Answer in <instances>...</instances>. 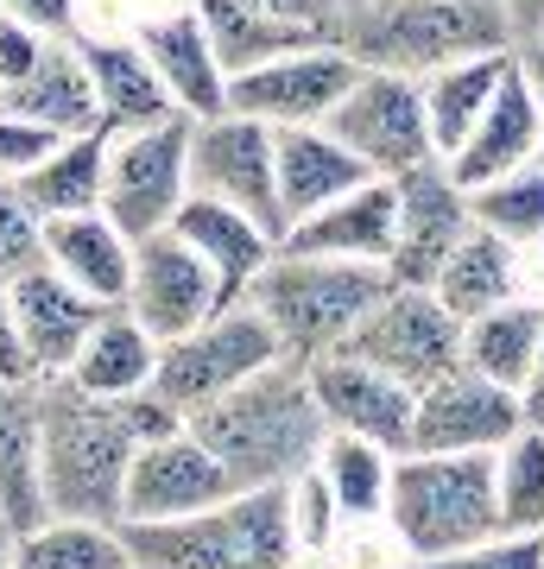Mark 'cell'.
<instances>
[{
    "label": "cell",
    "mask_w": 544,
    "mask_h": 569,
    "mask_svg": "<svg viewBox=\"0 0 544 569\" xmlns=\"http://www.w3.org/2000/svg\"><path fill=\"white\" fill-rule=\"evenodd\" d=\"M386 526L405 557L424 563L475 557L487 531H501L494 449H405L386 488Z\"/></svg>",
    "instance_id": "obj_3"
},
{
    "label": "cell",
    "mask_w": 544,
    "mask_h": 569,
    "mask_svg": "<svg viewBox=\"0 0 544 569\" xmlns=\"http://www.w3.org/2000/svg\"><path fill=\"white\" fill-rule=\"evenodd\" d=\"M184 197H190V114L108 133L101 216L121 228L127 241L171 228V216H178Z\"/></svg>",
    "instance_id": "obj_7"
},
{
    "label": "cell",
    "mask_w": 544,
    "mask_h": 569,
    "mask_svg": "<svg viewBox=\"0 0 544 569\" xmlns=\"http://www.w3.org/2000/svg\"><path fill=\"white\" fill-rule=\"evenodd\" d=\"M13 563H32V569H127L133 557H127L115 519H63V512H44L39 526L20 531Z\"/></svg>",
    "instance_id": "obj_35"
},
{
    "label": "cell",
    "mask_w": 544,
    "mask_h": 569,
    "mask_svg": "<svg viewBox=\"0 0 544 569\" xmlns=\"http://www.w3.org/2000/svg\"><path fill=\"white\" fill-rule=\"evenodd\" d=\"M393 234H399V190L393 178H362L355 190L329 197L323 209L298 216L285 228L291 253H323V260H355V266H386L393 260Z\"/></svg>",
    "instance_id": "obj_18"
},
{
    "label": "cell",
    "mask_w": 544,
    "mask_h": 569,
    "mask_svg": "<svg viewBox=\"0 0 544 569\" xmlns=\"http://www.w3.org/2000/svg\"><path fill=\"white\" fill-rule=\"evenodd\" d=\"M279 355L285 348H279V336H273V323L241 298V305H222L216 317H202L197 329L159 342L152 387L190 411V406H202V399L228 392L235 380H247V373H260V367L279 361Z\"/></svg>",
    "instance_id": "obj_10"
},
{
    "label": "cell",
    "mask_w": 544,
    "mask_h": 569,
    "mask_svg": "<svg viewBox=\"0 0 544 569\" xmlns=\"http://www.w3.org/2000/svg\"><path fill=\"white\" fill-rule=\"evenodd\" d=\"M494 500L501 531H544V430L520 425L494 449Z\"/></svg>",
    "instance_id": "obj_37"
},
{
    "label": "cell",
    "mask_w": 544,
    "mask_h": 569,
    "mask_svg": "<svg viewBox=\"0 0 544 569\" xmlns=\"http://www.w3.org/2000/svg\"><path fill=\"white\" fill-rule=\"evenodd\" d=\"M513 70V51H475V58H456V63H437L418 77V96H424V121H431V140H437V159H449L456 146L468 140V127L494 102L501 77Z\"/></svg>",
    "instance_id": "obj_29"
},
{
    "label": "cell",
    "mask_w": 544,
    "mask_h": 569,
    "mask_svg": "<svg viewBox=\"0 0 544 569\" xmlns=\"http://www.w3.org/2000/svg\"><path fill=\"white\" fill-rule=\"evenodd\" d=\"M184 425L222 456V468H228L235 488H273V481H291L298 468L317 462L323 430H329L323 425L317 392H310V367L291 361V355L266 361L260 373H247V380H235L228 392L190 406L184 411Z\"/></svg>",
    "instance_id": "obj_1"
},
{
    "label": "cell",
    "mask_w": 544,
    "mask_h": 569,
    "mask_svg": "<svg viewBox=\"0 0 544 569\" xmlns=\"http://www.w3.org/2000/svg\"><path fill=\"white\" fill-rule=\"evenodd\" d=\"M538 342H544V305H532V298H506V305L463 323V361L513 392L538 361Z\"/></svg>",
    "instance_id": "obj_32"
},
{
    "label": "cell",
    "mask_w": 544,
    "mask_h": 569,
    "mask_svg": "<svg viewBox=\"0 0 544 569\" xmlns=\"http://www.w3.org/2000/svg\"><path fill=\"white\" fill-rule=\"evenodd\" d=\"M520 411H525V425L544 430V342H538V361H532V373L520 380Z\"/></svg>",
    "instance_id": "obj_48"
},
{
    "label": "cell",
    "mask_w": 544,
    "mask_h": 569,
    "mask_svg": "<svg viewBox=\"0 0 544 569\" xmlns=\"http://www.w3.org/2000/svg\"><path fill=\"white\" fill-rule=\"evenodd\" d=\"M273 178H279V209H285V228H291L298 216H310L329 197L355 190L374 171L323 121H310V127H273Z\"/></svg>",
    "instance_id": "obj_23"
},
{
    "label": "cell",
    "mask_w": 544,
    "mask_h": 569,
    "mask_svg": "<svg viewBox=\"0 0 544 569\" xmlns=\"http://www.w3.org/2000/svg\"><path fill=\"white\" fill-rule=\"evenodd\" d=\"M538 127H544V102L532 96V82L520 77V63L501 77V89H494V102L475 114V127H468V140L449 152V178L463 183V190H475V183L501 178V171H513V164H525L532 152H538Z\"/></svg>",
    "instance_id": "obj_20"
},
{
    "label": "cell",
    "mask_w": 544,
    "mask_h": 569,
    "mask_svg": "<svg viewBox=\"0 0 544 569\" xmlns=\"http://www.w3.org/2000/svg\"><path fill=\"white\" fill-rule=\"evenodd\" d=\"M468 209H475V222H487L513 247H538L544 241V164L525 159L513 171H501V178L475 183Z\"/></svg>",
    "instance_id": "obj_36"
},
{
    "label": "cell",
    "mask_w": 544,
    "mask_h": 569,
    "mask_svg": "<svg viewBox=\"0 0 544 569\" xmlns=\"http://www.w3.org/2000/svg\"><path fill=\"white\" fill-rule=\"evenodd\" d=\"M228 493H235V481H228L222 456L184 425L159 443L133 449L127 488H121V519H184V512L216 507Z\"/></svg>",
    "instance_id": "obj_14"
},
{
    "label": "cell",
    "mask_w": 544,
    "mask_h": 569,
    "mask_svg": "<svg viewBox=\"0 0 544 569\" xmlns=\"http://www.w3.org/2000/svg\"><path fill=\"white\" fill-rule=\"evenodd\" d=\"M0 380H39V367L20 342V323H13V291L0 279Z\"/></svg>",
    "instance_id": "obj_46"
},
{
    "label": "cell",
    "mask_w": 544,
    "mask_h": 569,
    "mask_svg": "<svg viewBox=\"0 0 544 569\" xmlns=\"http://www.w3.org/2000/svg\"><path fill=\"white\" fill-rule=\"evenodd\" d=\"M77 51H82V63H89L96 108H101V127H108V133H127V127H152V121L184 114L133 39L127 44L121 39H77Z\"/></svg>",
    "instance_id": "obj_25"
},
{
    "label": "cell",
    "mask_w": 544,
    "mask_h": 569,
    "mask_svg": "<svg viewBox=\"0 0 544 569\" xmlns=\"http://www.w3.org/2000/svg\"><path fill=\"white\" fill-rule=\"evenodd\" d=\"M0 512L13 526L44 519L39 488V380H0Z\"/></svg>",
    "instance_id": "obj_30"
},
{
    "label": "cell",
    "mask_w": 544,
    "mask_h": 569,
    "mask_svg": "<svg viewBox=\"0 0 544 569\" xmlns=\"http://www.w3.org/2000/svg\"><path fill=\"white\" fill-rule=\"evenodd\" d=\"M520 253H525V247H513L506 234H494L487 222H468L463 241L449 247V260L437 266L431 291H437V298H444V305L468 323V317H482V310L520 298Z\"/></svg>",
    "instance_id": "obj_28"
},
{
    "label": "cell",
    "mask_w": 544,
    "mask_h": 569,
    "mask_svg": "<svg viewBox=\"0 0 544 569\" xmlns=\"http://www.w3.org/2000/svg\"><path fill=\"white\" fill-rule=\"evenodd\" d=\"M520 425H525L520 392L475 373L468 361H456L431 387H418L412 449H501Z\"/></svg>",
    "instance_id": "obj_15"
},
{
    "label": "cell",
    "mask_w": 544,
    "mask_h": 569,
    "mask_svg": "<svg viewBox=\"0 0 544 569\" xmlns=\"http://www.w3.org/2000/svg\"><path fill=\"white\" fill-rule=\"evenodd\" d=\"M0 13L39 26L44 39H70L77 32V0H0Z\"/></svg>",
    "instance_id": "obj_45"
},
{
    "label": "cell",
    "mask_w": 544,
    "mask_h": 569,
    "mask_svg": "<svg viewBox=\"0 0 544 569\" xmlns=\"http://www.w3.org/2000/svg\"><path fill=\"white\" fill-rule=\"evenodd\" d=\"M101 164H108V127L89 133H63L32 171L13 178L26 203L39 216H77V209H101Z\"/></svg>",
    "instance_id": "obj_31"
},
{
    "label": "cell",
    "mask_w": 544,
    "mask_h": 569,
    "mask_svg": "<svg viewBox=\"0 0 544 569\" xmlns=\"http://www.w3.org/2000/svg\"><path fill=\"white\" fill-rule=\"evenodd\" d=\"M393 190H399V234H393L386 279L393 284H431L437 266L449 260V247L463 241V228L475 222L468 190L449 178L444 159H424V164H412V171H399Z\"/></svg>",
    "instance_id": "obj_16"
},
{
    "label": "cell",
    "mask_w": 544,
    "mask_h": 569,
    "mask_svg": "<svg viewBox=\"0 0 544 569\" xmlns=\"http://www.w3.org/2000/svg\"><path fill=\"white\" fill-rule=\"evenodd\" d=\"M336 44L367 70L424 77L475 51H513V20L506 0H362L343 13Z\"/></svg>",
    "instance_id": "obj_5"
},
{
    "label": "cell",
    "mask_w": 544,
    "mask_h": 569,
    "mask_svg": "<svg viewBox=\"0 0 544 569\" xmlns=\"http://www.w3.org/2000/svg\"><path fill=\"white\" fill-rule=\"evenodd\" d=\"M121 545L146 569H279L298 557L285 481L235 488L228 500L184 519H115Z\"/></svg>",
    "instance_id": "obj_4"
},
{
    "label": "cell",
    "mask_w": 544,
    "mask_h": 569,
    "mask_svg": "<svg viewBox=\"0 0 544 569\" xmlns=\"http://www.w3.org/2000/svg\"><path fill=\"white\" fill-rule=\"evenodd\" d=\"M304 367H310V392H317L323 425L329 430L374 437V443L393 449V456L412 449V406H418V392L405 387V380L380 373L374 361L348 355V348L317 355V361H304Z\"/></svg>",
    "instance_id": "obj_17"
},
{
    "label": "cell",
    "mask_w": 544,
    "mask_h": 569,
    "mask_svg": "<svg viewBox=\"0 0 544 569\" xmlns=\"http://www.w3.org/2000/svg\"><path fill=\"white\" fill-rule=\"evenodd\" d=\"M348 7H362V0H343V13H348Z\"/></svg>",
    "instance_id": "obj_52"
},
{
    "label": "cell",
    "mask_w": 544,
    "mask_h": 569,
    "mask_svg": "<svg viewBox=\"0 0 544 569\" xmlns=\"http://www.w3.org/2000/svg\"><path fill=\"white\" fill-rule=\"evenodd\" d=\"M7 291H13V323H20V342H26V355H32V367H39V380L44 373H63V367L77 361L82 336H89L96 317L108 310L101 298H89L82 284L63 279L51 260L13 272Z\"/></svg>",
    "instance_id": "obj_19"
},
{
    "label": "cell",
    "mask_w": 544,
    "mask_h": 569,
    "mask_svg": "<svg viewBox=\"0 0 544 569\" xmlns=\"http://www.w3.org/2000/svg\"><path fill=\"white\" fill-rule=\"evenodd\" d=\"M355 70H362V63L348 58L336 39L298 44V51H285V58L235 70V77H228V108H241V114H254V121H266V127H310L343 102V89L355 82Z\"/></svg>",
    "instance_id": "obj_12"
},
{
    "label": "cell",
    "mask_w": 544,
    "mask_h": 569,
    "mask_svg": "<svg viewBox=\"0 0 544 569\" xmlns=\"http://www.w3.org/2000/svg\"><path fill=\"white\" fill-rule=\"evenodd\" d=\"M323 127L374 171V178H399L412 164L437 159L431 121H424V96L418 77L405 70H355V82L343 89V102L323 114Z\"/></svg>",
    "instance_id": "obj_8"
},
{
    "label": "cell",
    "mask_w": 544,
    "mask_h": 569,
    "mask_svg": "<svg viewBox=\"0 0 544 569\" xmlns=\"http://www.w3.org/2000/svg\"><path fill=\"white\" fill-rule=\"evenodd\" d=\"M190 190L247 209L273 241H285L279 178H273V127L241 114V108L190 121Z\"/></svg>",
    "instance_id": "obj_11"
},
{
    "label": "cell",
    "mask_w": 544,
    "mask_h": 569,
    "mask_svg": "<svg viewBox=\"0 0 544 569\" xmlns=\"http://www.w3.org/2000/svg\"><path fill=\"white\" fill-rule=\"evenodd\" d=\"M146 63L159 70V82L171 89V102L197 121V114H222L228 108V70L216 58V44L202 32L197 7H184V13H165V20H146L140 39Z\"/></svg>",
    "instance_id": "obj_22"
},
{
    "label": "cell",
    "mask_w": 544,
    "mask_h": 569,
    "mask_svg": "<svg viewBox=\"0 0 544 569\" xmlns=\"http://www.w3.org/2000/svg\"><path fill=\"white\" fill-rule=\"evenodd\" d=\"M39 58H44V32H39V26L0 13V89H7V82H20Z\"/></svg>",
    "instance_id": "obj_42"
},
{
    "label": "cell",
    "mask_w": 544,
    "mask_h": 569,
    "mask_svg": "<svg viewBox=\"0 0 544 569\" xmlns=\"http://www.w3.org/2000/svg\"><path fill=\"white\" fill-rule=\"evenodd\" d=\"M513 63H520V77L532 82V96L544 102V32H532V39L513 44Z\"/></svg>",
    "instance_id": "obj_47"
},
{
    "label": "cell",
    "mask_w": 544,
    "mask_h": 569,
    "mask_svg": "<svg viewBox=\"0 0 544 569\" xmlns=\"http://www.w3.org/2000/svg\"><path fill=\"white\" fill-rule=\"evenodd\" d=\"M393 449H380L374 437H355V430H323V449H317V468L336 507H343L348 526H374L386 519V488H393Z\"/></svg>",
    "instance_id": "obj_34"
},
{
    "label": "cell",
    "mask_w": 544,
    "mask_h": 569,
    "mask_svg": "<svg viewBox=\"0 0 544 569\" xmlns=\"http://www.w3.org/2000/svg\"><path fill=\"white\" fill-rule=\"evenodd\" d=\"M386 284H393L386 266L323 260V253H291V247H279L254 272L247 305L273 323V336H279V348L291 361H317V355H336L355 336V323L380 305Z\"/></svg>",
    "instance_id": "obj_6"
},
{
    "label": "cell",
    "mask_w": 544,
    "mask_h": 569,
    "mask_svg": "<svg viewBox=\"0 0 544 569\" xmlns=\"http://www.w3.org/2000/svg\"><path fill=\"white\" fill-rule=\"evenodd\" d=\"M13 545H20V526L0 512V563H13Z\"/></svg>",
    "instance_id": "obj_50"
},
{
    "label": "cell",
    "mask_w": 544,
    "mask_h": 569,
    "mask_svg": "<svg viewBox=\"0 0 544 569\" xmlns=\"http://www.w3.org/2000/svg\"><path fill=\"white\" fill-rule=\"evenodd\" d=\"M115 411H121V425L133 430V443H159V437H171V430H184V406L178 399H165L152 380L133 392H121L115 399Z\"/></svg>",
    "instance_id": "obj_40"
},
{
    "label": "cell",
    "mask_w": 544,
    "mask_h": 569,
    "mask_svg": "<svg viewBox=\"0 0 544 569\" xmlns=\"http://www.w3.org/2000/svg\"><path fill=\"white\" fill-rule=\"evenodd\" d=\"M475 563H513V569L544 563V531H487L475 545Z\"/></svg>",
    "instance_id": "obj_43"
},
{
    "label": "cell",
    "mask_w": 544,
    "mask_h": 569,
    "mask_svg": "<svg viewBox=\"0 0 544 569\" xmlns=\"http://www.w3.org/2000/svg\"><path fill=\"white\" fill-rule=\"evenodd\" d=\"M133 430L115 399L82 392L63 373L39 380V488L44 512L63 519H121V488L133 462Z\"/></svg>",
    "instance_id": "obj_2"
},
{
    "label": "cell",
    "mask_w": 544,
    "mask_h": 569,
    "mask_svg": "<svg viewBox=\"0 0 544 569\" xmlns=\"http://www.w3.org/2000/svg\"><path fill=\"white\" fill-rule=\"evenodd\" d=\"M39 260H44V216L13 190V178H0V279H13Z\"/></svg>",
    "instance_id": "obj_39"
},
{
    "label": "cell",
    "mask_w": 544,
    "mask_h": 569,
    "mask_svg": "<svg viewBox=\"0 0 544 569\" xmlns=\"http://www.w3.org/2000/svg\"><path fill=\"white\" fill-rule=\"evenodd\" d=\"M63 133L44 121H26V114H7L0 108V178H20V171H32V164L58 146Z\"/></svg>",
    "instance_id": "obj_41"
},
{
    "label": "cell",
    "mask_w": 544,
    "mask_h": 569,
    "mask_svg": "<svg viewBox=\"0 0 544 569\" xmlns=\"http://www.w3.org/2000/svg\"><path fill=\"white\" fill-rule=\"evenodd\" d=\"M506 20H513V44L544 32V0H506Z\"/></svg>",
    "instance_id": "obj_49"
},
{
    "label": "cell",
    "mask_w": 544,
    "mask_h": 569,
    "mask_svg": "<svg viewBox=\"0 0 544 569\" xmlns=\"http://www.w3.org/2000/svg\"><path fill=\"white\" fill-rule=\"evenodd\" d=\"M260 7L291 26H304L310 39H336L343 32V0H260Z\"/></svg>",
    "instance_id": "obj_44"
},
{
    "label": "cell",
    "mask_w": 544,
    "mask_h": 569,
    "mask_svg": "<svg viewBox=\"0 0 544 569\" xmlns=\"http://www.w3.org/2000/svg\"><path fill=\"white\" fill-rule=\"evenodd\" d=\"M152 367H159V336H152L127 305H108L96 317V329L82 336L77 361L63 367V380H77V387L96 392V399H121V392L152 380Z\"/></svg>",
    "instance_id": "obj_27"
},
{
    "label": "cell",
    "mask_w": 544,
    "mask_h": 569,
    "mask_svg": "<svg viewBox=\"0 0 544 569\" xmlns=\"http://www.w3.org/2000/svg\"><path fill=\"white\" fill-rule=\"evenodd\" d=\"M343 348L418 392L463 361V317L431 284H386L380 305L355 323V336Z\"/></svg>",
    "instance_id": "obj_9"
},
{
    "label": "cell",
    "mask_w": 544,
    "mask_h": 569,
    "mask_svg": "<svg viewBox=\"0 0 544 569\" xmlns=\"http://www.w3.org/2000/svg\"><path fill=\"white\" fill-rule=\"evenodd\" d=\"M190 7H197V20H202V32H209V44H216V58H222L228 77L235 70H254L266 58H285L298 44H323L304 26L266 13L260 0H190Z\"/></svg>",
    "instance_id": "obj_33"
},
{
    "label": "cell",
    "mask_w": 544,
    "mask_h": 569,
    "mask_svg": "<svg viewBox=\"0 0 544 569\" xmlns=\"http://www.w3.org/2000/svg\"><path fill=\"white\" fill-rule=\"evenodd\" d=\"M0 108L7 114H26V121L58 127V133H89V127H101L96 82H89V63L77 51V32L70 39H44V58L20 82L0 89Z\"/></svg>",
    "instance_id": "obj_24"
},
{
    "label": "cell",
    "mask_w": 544,
    "mask_h": 569,
    "mask_svg": "<svg viewBox=\"0 0 544 569\" xmlns=\"http://www.w3.org/2000/svg\"><path fill=\"white\" fill-rule=\"evenodd\" d=\"M171 234H184V241L209 260V272H216V284H222V305H241L247 284H254V272L279 253V241H273L247 209L222 203V197H197V190L178 203Z\"/></svg>",
    "instance_id": "obj_21"
},
{
    "label": "cell",
    "mask_w": 544,
    "mask_h": 569,
    "mask_svg": "<svg viewBox=\"0 0 544 569\" xmlns=\"http://www.w3.org/2000/svg\"><path fill=\"white\" fill-rule=\"evenodd\" d=\"M133 317H140L159 342L184 336V329H197L202 317H216L222 310V284L209 272L197 247L159 228V234H140L133 241V272H127V298H121Z\"/></svg>",
    "instance_id": "obj_13"
},
{
    "label": "cell",
    "mask_w": 544,
    "mask_h": 569,
    "mask_svg": "<svg viewBox=\"0 0 544 569\" xmlns=\"http://www.w3.org/2000/svg\"><path fill=\"white\" fill-rule=\"evenodd\" d=\"M532 159H538V164H544V127H538V152H532Z\"/></svg>",
    "instance_id": "obj_51"
},
{
    "label": "cell",
    "mask_w": 544,
    "mask_h": 569,
    "mask_svg": "<svg viewBox=\"0 0 544 569\" xmlns=\"http://www.w3.org/2000/svg\"><path fill=\"white\" fill-rule=\"evenodd\" d=\"M44 260L58 266L70 284H82L89 298L121 305L127 298V272H133V241H127L101 209L44 216Z\"/></svg>",
    "instance_id": "obj_26"
},
{
    "label": "cell",
    "mask_w": 544,
    "mask_h": 569,
    "mask_svg": "<svg viewBox=\"0 0 544 569\" xmlns=\"http://www.w3.org/2000/svg\"><path fill=\"white\" fill-rule=\"evenodd\" d=\"M285 500H291V531H298V557H304V550H310V557H317V550H329V545H336V531L348 526L317 462L298 468V475L285 481Z\"/></svg>",
    "instance_id": "obj_38"
}]
</instances>
